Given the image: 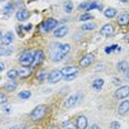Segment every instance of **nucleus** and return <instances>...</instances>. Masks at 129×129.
<instances>
[{
    "label": "nucleus",
    "mask_w": 129,
    "mask_h": 129,
    "mask_svg": "<svg viewBox=\"0 0 129 129\" xmlns=\"http://www.w3.org/2000/svg\"><path fill=\"white\" fill-rule=\"evenodd\" d=\"M93 9L101 10L103 9V6H101L99 2H96V1L89 2V6H88V8H87V11H91V10H93Z\"/></svg>",
    "instance_id": "obj_23"
},
{
    "label": "nucleus",
    "mask_w": 129,
    "mask_h": 129,
    "mask_svg": "<svg viewBox=\"0 0 129 129\" xmlns=\"http://www.w3.org/2000/svg\"><path fill=\"white\" fill-rule=\"evenodd\" d=\"M29 16H30V12H29L27 9H20L19 11H17V13H16V18H17V20H19V21L27 20L29 18Z\"/></svg>",
    "instance_id": "obj_16"
},
{
    "label": "nucleus",
    "mask_w": 129,
    "mask_h": 129,
    "mask_svg": "<svg viewBox=\"0 0 129 129\" xmlns=\"http://www.w3.org/2000/svg\"><path fill=\"white\" fill-rule=\"evenodd\" d=\"M31 28H32V25H31V23H29V25H27V26L23 27L25 31H29V30H31Z\"/></svg>",
    "instance_id": "obj_38"
},
{
    "label": "nucleus",
    "mask_w": 129,
    "mask_h": 129,
    "mask_svg": "<svg viewBox=\"0 0 129 129\" xmlns=\"http://www.w3.org/2000/svg\"><path fill=\"white\" fill-rule=\"evenodd\" d=\"M117 23L119 26H127L129 23V13L128 12H122L118 16Z\"/></svg>",
    "instance_id": "obj_12"
},
{
    "label": "nucleus",
    "mask_w": 129,
    "mask_h": 129,
    "mask_svg": "<svg viewBox=\"0 0 129 129\" xmlns=\"http://www.w3.org/2000/svg\"><path fill=\"white\" fill-rule=\"evenodd\" d=\"M79 71V68L76 66H69V67H63L62 69L60 70V72L62 74V76L64 78L70 77V76H76Z\"/></svg>",
    "instance_id": "obj_6"
},
{
    "label": "nucleus",
    "mask_w": 129,
    "mask_h": 129,
    "mask_svg": "<svg viewBox=\"0 0 129 129\" xmlns=\"http://www.w3.org/2000/svg\"><path fill=\"white\" fill-rule=\"evenodd\" d=\"M12 41H13V34L11 31H8L7 34L2 37V39H1V42H2V45H4V46L10 45Z\"/></svg>",
    "instance_id": "obj_18"
},
{
    "label": "nucleus",
    "mask_w": 129,
    "mask_h": 129,
    "mask_svg": "<svg viewBox=\"0 0 129 129\" xmlns=\"http://www.w3.org/2000/svg\"><path fill=\"white\" fill-rule=\"evenodd\" d=\"M97 28L96 23H92V22H88V23H85V25H82L81 29L85 31H91V30H95Z\"/></svg>",
    "instance_id": "obj_25"
},
{
    "label": "nucleus",
    "mask_w": 129,
    "mask_h": 129,
    "mask_svg": "<svg viewBox=\"0 0 129 129\" xmlns=\"http://www.w3.org/2000/svg\"><path fill=\"white\" fill-rule=\"evenodd\" d=\"M61 127H62V129H76V126H75L70 120H66V121H63L62 123H61Z\"/></svg>",
    "instance_id": "obj_26"
},
{
    "label": "nucleus",
    "mask_w": 129,
    "mask_h": 129,
    "mask_svg": "<svg viewBox=\"0 0 129 129\" xmlns=\"http://www.w3.org/2000/svg\"><path fill=\"white\" fill-rule=\"evenodd\" d=\"M0 1H1V2H4V1H6V0H0Z\"/></svg>",
    "instance_id": "obj_46"
},
{
    "label": "nucleus",
    "mask_w": 129,
    "mask_h": 129,
    "mask_svg": "<svg viewBox=\"0 0 129 129\" xmlns=\"http://www.w3.org/2000/svg\"><path fill=\"white\" fill-rule=\"evenodd\" d=\"M12 52L11 48H7V47H0V56H8L9 53Z\"/></svg>",
    "instance_id": "obj_31"
},
{
    "label": "nucleus",
    "mask_w": 129,
    "mask_h": 129,
    "mask_svg": "<svg viewBox=\"0 0 129 129\" xmlns=\"http://www.w3.org/2000/svg\"><path fill=\"white\" fill-rule=\"evenodd\" d=\"M46 56H45V52L42 51L41 49L37 50L36 52H35V60H34V63L35 66H40L42 62H44Z\"/></svg>",
    "instance_id": "obj_10"
},
{
    "label": "nucleus",
    "mask_w": 129,
    "mask_h": 129,
    "mask_svg": "<svg viewBox=\"0 0 129 129\" xmlns=\"http://www.w3.org/2000/svg\"><path fill=\"white\" fill-rule=\"evenodd\" d=\"M104 85H105V80L103 78H97V79H95L92 81L91 87H92L96 91H99V90H101V88L104 87Z\"/></svg>",
    "instance_id": "obj_17"
},
{
    "label": "nucleus",
    "mask_w": 129,
    "mask_h": 129,
    "mask_svg": "<svg viewBox=\"0 0 129 129\" xmlns=\"http://www.w3.org/2000/svg\"><path fill=\"white\" fill-rule=\"evenodd\" d=\"M69 32V28L67 26H62L60 27V28L56 29L55 31H53V35H55V37H57V38H62V37L67 36Z\"/></svg>",
    "instance_id": "obj_13"
},
{
    "label": "nucleus",
    "mask_w": 129,
    "mask_h": 129,
    "mask_svg": "<svg viewBox=\"0 0 129 129\" xmlns=\"http://www.w3.org/2000/svg\"><path fill=\"white\" fill-rule=\"evenodd\" d=\"M34 60H35V53L29 51V50L22 52L20 56V58H19L21 66H23V67H29L30 64L34 63Z\"/></svg>",
    "instance_id": "obj_4"
},
{
    "label": "nucleus",
    "mask_w": 129,
    "mask_h": 129,
    "mask_svg": "<svg viewBox=\"0 0 129 129\" xmlns=\"http://www.w3.org/2000/svg\"><path fill=\"white\" fill-rule=\"evenodd\" d=\"M60 51L66 56L67 53L70 51V45L69 44H60Z\"/></svg>",
    "instance_id": "obj_28"
},
{
    "label": "nucleus",
    "mask_w": 129,
    "mask_h": 129,
    "mask_svg": "<svg viewBox=\"0 0 129 129\" xmlns=\"http://www.w3.org/2000/svg\"><path fill=\"white\" fill-rule=\"evenodd\" d=\"M82 98H84V95H82L81 92H76L75 95L69 96L68 98L64 100V104H63L64 108H71V107L76 106L80 100H82Z\"/></svg>",
    "instance_id": "obj_3"
},
{
    "label": "nucleus",
    "mask_w": 129,
    "mask_h": 129,
    "mask_svg": "<svg viewBox=\"0 0 129 129\" xmlns=\"http://www.w3.org/2000/svg\"><path fill=\"white\" fill-rule=\"evenodd\" d=\"M91 129H100V127H99L97 123H95V125H92L91 126Z\"/></svg>",
    "instance_id": "obj_41"
},
{
    "label": "nucleus",
    "mask_w": 129,
    "mask_h": 129,
    "mask_svg": "<svg viewBox=\"0 0 129 129\" xmlns=\"http://www.w3.org/2000/svg\"><path fill=\"white\" fill-rule=\"evenodd\" d=\"M129 96V86H121L115 91V97L119 100L126 99Z\"/></svg>",
    "instance_id": "obj_5"
},
{
    "label": "nucleus",
    "mask_w": 129,
    "mask_h": 129,
    "mask_svg": "<svg viewBox=\"0 0 129 129\" xmlns=\"http://www.w3.org/2000/svg\"><path fill=\"white\" fill-rule=\"evenodd\" d=\"M123 74H125V78H126V80H127V81L129 82V69H128L127 71L123 72Z\"/></svg>",
    "instance_id": "obj_39"
},
{
    "label": "nucleus",
    "mask_w": 129,
    "mask_h": 129,
    "mask_svg": "<svg viewBox=\"0 0 129 129\" xmlns=\"http://www.w3.org/2000/svg\"><path fill=\"white\" fill-rule=\"evenodd\" d=\"M9 129H18V127L17 126H12V127H10Z\"/></svg>",
    "instance_id": "obj_44"
},
{
    "label": "nucleus",
    "mask_w": 129,
    "mask_h": 129,
    "mask_svg": "<svg viewBox=\"0 0 129 129\" xmlns=\"http://www.w3.org/2000/svg\"><path fill=\"white\" fill-rule=\"evenodd\" d=\"M106 53H111L112 51H120V47L118 45H112V46H109L105 49Z\"/></svg>",
    "instance_id": "obj_27"
},
{
    "label": "nucleus",
    "mask_w": 129,
    "mask_h": 129,
    "mask_svg": "<svg viewBox=\"0 0 129 129\" xmlns=\"http://www.w3.org/2000/svg\"><path fill=\"white\" fill-rule=\"evenodd\" d=\"M12 10H13V5L12 4H8L4 8V11H5V13H7V15H11Z\"/></svg>",
    "instance_id": "obj_33"
},
{
    "label": "nucleus",
    "mask_w": 129,
    "mask_h": 129,
    "mask_svg": "<svg viewBox=\"0 0 129 129\" xmlns=\"http://www.w3.org/2000/svg\"><path fill=\"white\" fill-rule=\"evenodd\" d=\"M18 74H19V76L20 78H27V77H29L30 76V74H31V71H30V69L28 68V67H21V68L18 70Z\"/></svg>",
    "instance_id": "obj_22"
},
{
    "label": "nucleus",
    "mask_w": 129,
    "mask_h": 129,
    "mask_svg": "<svg viewBox=\"0 0 129 129\" xmlns=\"http://www.w3.org/2000/svg\"><path fill=\"white\" fill-rule=\"evenodd\" d=\"M62 78H63V76L60 72V70H52L49 75H48L47 79H48V82H49V84H56V82L60 81Z\"/></svg>",
    "instance_id": "obj_7"
},
{
    "label": "nucleus",
    "mask_w": 129,
    "mask_h": 129,
    "mask_svg": "<svg viewBox=\"0 0 129 129\" xmlns=\"http://www.w3.org/2000/svg\"><path fill=\"white\" fill-rule=\"evenodd\" d=\"M104 15L106 18H108V19H112V18L116 17L117 15V9H115V8H107L106 10L104 11Z\"/></svg>",
    "instance_id": "obj_19"
},
{
    "label": "nucleus",
    "mask_w": 129,
    "mask_h": 129,
    "mask_svg": "<svg viewBox=\"0 0 129 129\" xmlns=\"http://www.w3.org/2000/svg\"><path fill=\"white\" fill-rule=\"evenodd\" d=\"M49 55H50V58H51L52 61H61L62 59L64 58V55L60 51V44L57 42V44H52L49 48Z\"/></svg>",
    "instance_id": "obj_2"
},
{
    "label": "nucleus",
    "mask_w": 129,
    "mask_h": 129,
    "mask_svg": "<svg viewBox=\"0 0 129 129\" xmlns=\"http://www.w3.org/2000/svg\"><path fill=\"white\" fill-rule=\"evenodd\" d=\"M88 6H89V2H82V4H80L79 5V9H82V10H87V8Z\"/></svg>",
    "instance_id": "obj_37"
},
{
    "label": "nucleus",
    "mask_w": 129,
    "mask_h": 129,
    "mask_svg": "<svg viewBox=\"0 0 129 129\" xmlns=\"http://www.w3.org/2000/svg\"><path fill=\"white\" fill-rule=\"evenodd\" d=\"M88 126V119L86 116H79L76 120V127L77 129H86Z\"/></svg>",
    "instance_id": "obj_11"
},
{
    "label": "nucleus",
    "mask_w": 129,
    "mask_h": 129,
    "mask_svg": "<svg viewBox=\"0 0 129 129\" xmlns=\"http://www.w3.org/2000/svg\"><path fill=\"white\" fill-rule=\"evenodd\" d=\"M48 129H58V127H56V126H50Z\"/></svg>",
    "instance_id": "obj_42"
},
{
    "label": "nucleus",
    "mask_w": 129,
    "mask_h": 129,
    "mask_svg": "<svg viewBox=\"0 0 129 129\" xmlns=\"http://www.w3.org/2000/svg\"><path fill=\"white\" fill-rule=\"evenodd\" d=\"M100 34L103 36H106V37H109L114 34V26L111 23H107V25L103 26V28L100 29Z\"/></svg>",
    "instance_id": "obj_14"
},
{
    "label": "nucleus",
    "mask_w": 129,
    "mask_h": 129,
    "mask_svg": "<svg viewBox=\"0 0 129 129\" xmlns=\"http://www.w3.org/2000/svg\"><path fill=\"white\" fill-rule=\"evenodd\" d=\"M47 78V71L46 70H40V71H38L37 72V79L39 80V81H44V80Z\"/></svg>",
    "instance_id": "obj_29"
},
{
    "label": "nucleus",
    "mask_w": 129,
    "mask_h": 129,
    "mask_svg": "<svg viewBox=\"0 0 129 129\" xmlns=\"http://www.w3.org/2000/svg\"><path fill=\"white\" fill-rule=\"evenodd\" d=\"M5 110H6L7 112H9V111H10V108H9V107H6V108H5Z\"/></svg>",
    "instance_id": "obj_43"
},
{
    "label": "nucleus",
    "mask_w": 129,
    "mask_h": 129,
    "mask_svg": "<svg viewBox=\"0 0 129 129\" xmlns=\"http://www.w3.org/2000/svg\"><path fill=\"white\" fill-rule=\"evenodd\" d=\"M7 77L9 78L10 80H15L16 78H18V77H19V74H18V70H16V69H10V70L7 72Z\"/></svg>",
    "instance_id": "obj_24"
},
{
    "label": "nucleus",
    "mask_w": 129,
    "mask_h": 129,
    "mask_svg": "<svg viewBox=\"0 0 129 129\" xmlns=\"http://www.w3.org/2000/svg\"><path fill=\"white\" fill-rule=\"evenodd\" d=\"M91 19H93V16L90 15V13H88V12L82 13V15L79 17L80 21H87V20H91Z\"/></svg>",
    "instance_id": "obj_32"
},
{
    "label": "nucleus",
    "mask_w": 129,
    "mask_h": 129,
    "mask_svg": "<svg viewBox=\"0 0 129 129\" xmlns=\"http://www.w3.org/2000/svg\"><path fill=\"white\" fill-rule=\"evenodd\" d=\"M4 69H5V63L4 62H0V72L4 71Z\"/></svg>",
    "instance_id": "obj_40"
},
{
    "label": "nucleus",
    "mask_w": 129,
    "mask_h": 129,
    "mask_svg": "<svg viewBox=\"0 0 129 129\" xmlns=\"http://www.w3.org/2000/svg\"><path fill=\"white\" fill-rule=\"evenodd\" d=\"M2 37H4V36H2V34H1V31H0V39H2Z\"/></svg>",
    "instance_id": "obj_45"
},
{
    "label": "nucleus",
    "mask_w": 129,
    "mask_h": 129,
    "mask_svg": "<svg viewBox=\"0 0 129 129\" xmlns=\"http://www.w3.org/2000/svg\"><path fill=\"white\" fill-rule=\"evenodd\" d=\"M117 68H118V70H119L120 72H122L123 74V72L127 71L129 69V63L126 60H121V61H119V62L117 63Z\"/></svg>",
    "instance_id": "obj_21"
},
{
    "label": "nucleus",
    "mask_w": 129,
    "mask_h": 129,
    "mask_svg": "<svg viewBox=\"0 0 129 129\" xmlns=\"http://www.w3.org/2000/svg\"><path fill=\"white\" fill-rule=\"evenodd\" d=\"M95 61V56L92 53H89V55L85 56L84 58L80 59L79 61V66L81 68H86V67H89L90 64H92V62Z\"/></svg>",
    "instance_id": "obj_9"
},
{
    "label": "nucleus",
    "mask_w": 129,
    "mask_h": 129,
    "mask_svg": "<svg viewBox=\"0 0 129 129\" xmlns=\"http://www.w3.org/2000/svg\"><path fill=\"white\" fill-rule=\"evenodd\" d=\"M72 8H74V5H72V2H70V1L64 2V11H66V12H68V13L71 12Z\"/></svg>",
    "instance_id": "obj_35"
},
{
    "label": "nucleus",
    "mask_w": 129,
    "mask_h": 129,
    "mask_svg": "<svg viewBox=\"0 0 129 129\" xmlns=\"http://www.w3.org/2000/svg\"><path fill=\"white\" fill-rule=\"evenodd\" d=\"M18 97L21 99H29L31 97V92L28 90H23V91H20L19 93H18Z\"/></svg>",
    "instance_id": "obj_30"
},
{
    "label": "nucleus",
    "mask_w": 129,
    "mask_h": 129,
    "mask_svg": "<svg viewBox=\"0 0 129 129\" xmlns=\"http://www.w3.org/2000/svg\"><path fill=\"white\" fill-rule=\"evenodd\" d=\"M18 87V84L15 81V80H11V81L7 82L6 85H5V90L8 91V92H11V91H15L17 89Z\"/></svg>",
    "instance_id": "obj_20"
},
{
    "label": "nucleus",
    "mask_w": 129,
    "mask_h": 129,
    "mask_svg": "<svg viewBox=\"0 0 129 129\" xmlns=\"http://www.w3.org/2000/svg\"><path fill=\"white\" fill-rule=\"evenodd\" d=\"M57 25H58V21L56 19H53V18H48L47 20H45L44 22H42L41 27H42V29H44V31L48 32V31L52 30V29H55Z\"/></svg>",
    "instance_id": "obj_8"
},
{
    "label": "nucleus",
    "mask_w": 129,
    "mask_h": 129,
    "mask_svg": "<svg viewBox=\"0 0 129 129\" xmlns=\"http://www.w3.org/2000/svg\"><path fill=\"white\" fill-rule=\"evenodd\" d=\"M8 103V97L5 92L0 91V105H4V104H7Z\"/></svg>",
    "instance_id": "obj_34"
},
{
    "label": "nucleus",
    "mask_w": 129,
    "mask_h": 129,
    "mask_svg": "<svg viewBox=\"0 0 129 129\" xmlns=\"http://www.w3.org/2000/svg\"><path fill=\"white\" fill-rule=\"evenodd\" d=\"M110 129H121L120 128V123L118 121H112L110 123Z\"/></svg>",
    "instance_id": "obj_36"
},
{
    "label": "nucleus",
    "mask_w": 129,
    "mask_h": 129,
    "mask_svg": "<svg viewBox=\"0 0 129 129\" xmlns=\"http://www.w3.org/2000/svg\"><path fill=\"white\" fill-rule=\"evenodd\" d=\"M48 112V107L46 105H38L37 107H35L32 109V111L30 112V119L32 121H38L41 120L46 117Z\"/></svg>",
    "instance_id": "obj_1"
},
{
    "label": "nucleus",
    "mask_w": 129,
    "mask_h": 129,
    "mask_svg": "<svg viewBox=\"0 0 129 129\" xmlns=\"http://www.w3.org/2000/svg\"><path fill=\"white\" fill-rule=\"evenodd\" d=\"M129 111V100H122L118 107V114L123 116Z\"/></svg>",
    "instance_id": "obj_15"
}]
</instances>
